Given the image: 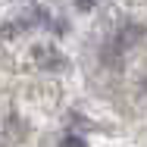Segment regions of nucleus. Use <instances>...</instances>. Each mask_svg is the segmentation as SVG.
Returning <instances> with one entry per match:
<instances>
[{"label": "nucleus", "instance_id": "obj_1", "mask_svg": "<svg viewBox=\"0 0 147 147\" xmlns=\"http://www.w3.org/2000/svg\"><path fill=\"white\" fill-rule=\"evenodd\" d=\"M144 88H147V82H144Z\"/></svg>", "mask_w": 147, "mask_h": 147}]
</instances>
